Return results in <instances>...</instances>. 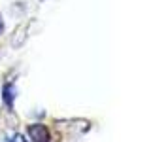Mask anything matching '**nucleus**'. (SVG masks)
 Listing matches in <instances>:
<instances>
[{
    "label": "nucleus",
    "mask_w": 151,
    "mask_h": 142,
    "mask_svg": "<svg viewBox=\"0 0 151 142\" xmlns=\"http://www.w3.org/2000/svg\"><path fill=\"white\" fill-rule=\"evenodd\" d=\"M2 27H4V25H2V21H0V30H2Z\"/></svg>",
    "instance_id": "nucleus-4"
},
{
    "label": "nucleus",
    "mask_w": 151,
    "mask_h": 142,
    "mask_svg": "<svg viewBox=\"0 0 151 142\" xmlns=\"http://www.w3.org/2000/svg\"><path fill=\"white\" fill-rule=\"evenodd\" d=\"M13 97H15V95H13V87L9 83H6L4 85V102H6L9 108H12V104H13Z\"/></svg>",
    "instance_id": "nucleus-2"
},
{
    "label": "nucleus",
    "mask_w": 151,
    "mask_h": 142,
    "mask_svg": "<svg viewBox=\"0 0 151 142\" xmlns=\"http://www.w3.org/2000/svg\"><path fill=\"white\" fill-rule=\"evenodd\" d=\"M9 142H27L25 138H23V136L21 135H13L12 136V138H9Z\"/></svg>",
    "instance_id": "nucleus-3"
},
{
    "label": "nucleus",
    "mask_w": 151,
    "mask_h": 142,
    "mask_svg": "<svg viewBox=\"0 0 151 142\" xmlns=\"http://www.w3.org/2000/svg\"><path fill=\"white\" fill-rule=\"evenodd\" d=\"M28 136H30L32 142H49L51 140V135H49V131H47V127L42 125V123H32V125H28Z\"/></svg>",
    "instance_id": "nucleus-1"
}]
</instances>
